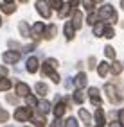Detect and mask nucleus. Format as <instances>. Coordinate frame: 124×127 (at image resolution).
<instances>
[{"mask_svg": "<svg viewBox=\"0 0 124 127\" xmlns=\"http://www.w3.org/2000/svg\"><path fill=\"white\" fill-rule=\"evenodd\" d=\"M104 93H106V97H108V100L112 104H121L124 100V90H122V86H115V84L108 82L104 86Z\"/></svg>", "mask_w": 124, "mask_h": 127, "instance_id": "1", "label": "nucleus"}, {"mask_svg": "<svg viewBox=\"0 0 124 127\" xmlns=\"http://www.w3.org/2000/svg\"><path fill=\"white\" fill-rule=\"evenodd\" d=\"M54 68H58V61L51 57V59H47V61L43 63V66H41V73H43L45 77H49L52 82L58 84V82L61 81V77H60V73H56V72H54Z\"/></svg>", "mask_w": 124, "mask_h": 127, "instance_id": "2", "label": "nucleus"}, {"mask_svg": "<svg viewBox=\"0 0 124 127\" xmlns=\"http://www.w3.org/2000/svg\"><path fill=\"white\" fill-rule=\"evenodd\" d=\"M97 14H99V20H103V22L117 23V13H115V9H113V5H110V4H106V5H103L101 9L97 11Z\"/></svg>", "mask_w": 124, "mask_h": 127, "instance_id": "3", "label": "nucleus"}, {"mask_svg": "<svg viewBox=\"0 0 124 127\" xmlns=\"http://www.w3.org/2000/svg\"><path fill=\"white\" fill-rule=\"evenodd\" d=\"M29 118H32V111L31 107H16L14 111V120L16 122H29Z\"/></svg>", "mask_w": 124, "mask_h": 127, "instance_id": "4", "label": "nucleus"}, {"mask_svg": "<svg viewBox=\"0 0 124 127\" xmlns=\"http://www.w3.org/2000/svg\"><path fill=\"white\" fill-rule=\"evenodd\" d=\"M51 4H49V2H45V0H38V2H36V11L41 14V16H43V18H51Z\"/></svg>", "mask_w": 124, "mask_h": 127, "instance_id": "5", "label": "nucleus"}, {"mask_svg": "<svg viewBox=\"0 0 124 127\" xmlns=\"http://www.w3.org/2000/svg\"><path fill=\"white\" fill-rule=\"evenodd\" d=\"M88 98H90V102H92L95 107H101L103 106V98H101V93H99L97 88H90L88 90Z\"/></svg>", "mask_w": 124, "mask_h": 127, "instance_id": "6", "label": "nucleus"}, {"mask_svg": "<svg viewBox=\"0 0 124 127\" xmlns=\"http://www.w3.org/2000/svg\"><path fill=\"white\" fill-rule=\"evenodd\" d=\"M2 61H4L5 64H14V63L20 61V54L14 52V50H7V52L2 54Z\"/></svg>", "mask_w": 124, "mask_h": 127, "instance_id": "7", "label": "nucleus"}, {"mask_svg": "<svg viewBox=\"0 0 124 127\" xmlns=\"http://www.w3.org/2000/svg\"><path fill=\"white\" fill-rule=\"evenodd\" d=\"M43 32H45L43 22H36L34 25H32V29H31V36H32V39H40L41 36H43Z\"/></svg>", "mask_w": 124, "mask_h": 127, "instance_id": "8", "label": "nucleus"}, {"mask_svg": "<svg viewBox=\"0 0 124 127\" xmlns=\"http://www.w3.org/2000/svg\"><path fill=\"white\" fill-rule=\"evenodd\" d=\"M14 90H16V95L18 97H27V95H31V88H29V84H25V82H16V86H14Z\"/></svg>", "mask_w": 124, "mask_h": 127, "instance_id": "9", "label": "nucleus"}, {"mask_svg": "<svg viewBox=\"0 0 124 127\" xmlns=\"http://www.w3.org/2000/svg\"><path fill=\"white\" fill-rule=\"evenodd\" d=\"M40 68V61H38V57H29L27 59V63H25V70L29 73H36Z\"/></svg>", "mask_w": 124, "mask_h": 127, "instance_id": "10", "label": "nucleus"}, {"mask_svg": "<svg viewBox=\"0 0 124 127\" xmlns=\"http://www.w3.org/2000/svg\"><path fill=\"white\" fill-rule=\"evenodd\" d=\"M52 111H54V116L58 118V116H63L65 115V111H67V104L65 102H61V100H56V106L52 107Z\"/></svg>", "mask_w": 124, "mask_h": 127, "instance_id": "11", "label": "nucleus"}, {"mask_svg": "<svg viewBox=\"0 0 124 127\" xmlns=\"http://www.w3.org/2000/svg\"><path fill=\"white\" fill-rule=\"evenodd\" d=\"M72 23H74V27H76V29L83 27V13L79 9H74V13H72Z\"/></svg>", "mask_w": 124, "mask_h": 127, "instance_id": "12", "label": "nucleus"}, {"mask_svg": "<svg viewBox=\"0 0 124 127\" xmlns=\"http://www.w3.org/2000/svg\"><path fill=\"white\" fill-rule=\"evenodd\" d=\"M86 81H88L86 73L85 72H79L76 75V79H74V86H76V88H85L86 86Z\"/></svg>", "mask_w": 124, "mask_h": 127, "instance_id": "13", "label": "nucleus"}, {"mask_svg": "<svg viewBox=\"0 0 124 127\" xmlns=\"http://www.w3.org/2000/svg\"><path fill=\"white\" fill-rule=\"evenodd\" d=\"M74 32H76L74 23L72 22H67V23H65V38H67V41H72L74 39Z\"/></svg>", "mask_w": 124, "mask_h": 127, "instance_id": "14", "label": "nucleus"}, {"mask_svg": "<svg viewBox=\"0 0 124 127\" xmlns=\"http://www.w3.org/2000/svg\"><path fill=\"white\" fill-rule=\"evenodd\" d=\"M95 124L97 125H106V115L103 111V106L95 109Z\"/></svg>", "mask_w": 124, "mask_h": 127, "instance_id": "15", "label": "nucleus"}, {"mask_svg": "<svg viewBox=\"0 0 124 127\" xmlns=\"http://www.w3.org/2000/svg\"><path fill=\"white\" fill-rule=\"evenodd\" d=\"M0 11L5 13V14H13L16 11V7L13 5V2H2L0 4Z\"/></svg>", "mask_w": 124, "mask_h": 127, "instance_id": "16", "label": "nucleus"}, {"mask_svg": "<svg viewBox=\"0 0 124 127\" xmlns=\"http://www.w3.org/2000/svg\"><path fill=\"white\" fill-rule=\"evenodd\" d=\"M56 31H58V27H56V25H49V27H45L43 38H45V39H52V38L56 36Z\"/></svg>", "mask_w": 124, "mask_h": 127, "instance_id": "17", "label": "nucleus"}, {"mask_svg": "<svg viewBox=\"0 0 124 127\" xmlns=\"http://www.w3.org/2000/svg\"><path fill=\"white\" fill-rule=\"evenodd\" d=\"M108 68H110V64L106 63V61H101L95 70H97V73L101 75V77H106V73H108Z\"/></svg>", "mask_w": 124, "mask_h": 127, "instance_id": "18", "label": "nucleus"}, {"mask_svg": "<svg viewBox=\"0 0 124 127\" xmlns=\"http://www.w3.org/2000/svg\"><path fill=\"white\" fill-rule=\"evenodd\" d=\"M83 100H85L83 88H76V91H74V102H76V104H83Z\"/></svg>", "mask_w": 124, "mask_h": 127, "instance_id": "19", "label": "nucleus"}, {"mask_svg": "<svg viewBox=\"0 0 124 127\" xmlns=\"http://www.w3.org/2000/svg\"><path fill=\"white\" fill-rule=\"evenodd\" d=\"M79 118L83 120L85 125H90V122H92V116H90V113L86 111V109H79Z\"/></svg>", "mask_w": 124, "mask_h": 127, "instance_id": "20", "label": "nucleus"}, {"mask_svg": "<svg viewBox=\"0 0 124 127\" xmlns=\"http://www.w3.org/2000/svg\"><path fill=\"white\" fill-rule=\"evenodd\" d=\"M122 68H124V66H122V63L115 61V59H113V63L110 64V70H112V73H113V75H119V73L122 72Z\"/></svg>", "mask_w": 124, "mask_h": 127, "instance_id": "21", "label": "nucleus"}, {"mask_svg": "<svg viewBox=\"0 0 124 127\" xmlns=\"http://www.w3.org/2000/svg\"><path fill=\"white\" fill-rule=\"evenodd\" d=\"M34 90H36V93H38L40 97H45V95H47V91H49V88L45 86L43 82H36V86H34Z\"/></svg>", "mask_w": 124, "mask_h": 127, "instance_id": "22", "label": "nucleus"}, {"mask_svg": "<svg viewBox=\"0 0 124 127\" xmlns=\"http://www.w3.org/2000/svg\"><path fill=\"white\" fill-rule=\"evenodd\" d=\"M49 111H51V104H49L47 100H41V102L38 104V113H43V115H47Z\"/></svg>", "mask_w": 124, "mask_h": 127, "instance_id": "23", "label": "nucleus"}, {"mask_svg": "<svg viewBox=\"0 0 124 127\" xmlns=\"http://www.w3.org/2000/svg\"><path fill=\"white\" fill-rule=\"evenodd\" d=\"M104 29H106L104 23H95L94 25V36H103L104 34Z\"/></svg>", "mask_w": 124, "mask_h": 127, "instance_id": "24", "label": "nucleus"}, {"mask_svg": "<svg viewBox=\"0 0 124 127\" xmlns=\"http://www.w3.org/2000/svg\"><path fill=\"white\" fill-rule=\"evenodd\" d=\"M18 29H20V32H22V36H23V38H29L31 31H29V27H27V23H25V22H20V23H18Z\"/></svg>", "mask_w": 124, "mask_h": 127, "instance_id": "25", "label": "nucleus"}, {"mask_svg": "<svg viewBox=\"0 0 124 127\" xmlns=\"http://www.w3.org/2000/svg\"><path fill=\"white\" fill-rule=\"evenodd\" d=\"M13 86V82L9 79H0V91H7V90H11Z\"/></svg>", "mask_w": 124, "mask_h": 127, "instance_id": "26", "label": "nucleus"}, {"mask_svg": "<svg viewBox=\"0 0 124 127\" xmlns=\"http://www.w3.org/2000/svg\"><path fill=\"white\" fill-rule=\"evenodd\" d=\"M32 124H34V125H45V115L40 113L38 116H34V118H32Z\"/></svg>", "mask_w": 124, "mask_h": 127, "instance_id": "27", "label": "nucleus"}, {"mask_svg": "<svg viewBox=\"0 0 124 127\" xmlns=\"http://www.w3.org/2000/svg\"><path fill=\"white\" fill-rule=\"evenodd\" d=\"M68 11H72V5L68 4V5H63L61 9H60V13H58V16H60V18H65V16L68 14Z\"/></svg>", "mask_w": 124, "mask_h": 127, "instance_id": "28", "label": "nucleus"}, {"mask_svg": "<svg viewBox=\"0 0 124 127\" xmlns=\"http://www.w3.org/2000/svg\"><path fill=\"white\" fill-rule=\"evenodd\" d=\"M104 38H108V39H112V38H115V31H113V27H110V25H106V29H104V34H103Z\"/></svg>", "mask_w": 124, "mask_h": 127, "instance_id": "29", "label": "nucleus"}, {"mask_svg": "<svg viewBox=\"0 0 124 127\" xmlns=\"http://www.w3.org/2000/svg\"><path fill=\"white\" fill-rule=\"evenodd\" d=\"M97 18H99V14H97V13H92V11H90L88 18H86V23H88V25H95Z\"/></svg>", "mask_w": 124, "mask_h": 127, "instance_id": "30", "label": "nucleus"}, {"mask_svg": "<svg viewBox=\"0 0 124 127\" xmlns=\"http://www.w3.org/2000/svg\"><path fill=\"white\" fill-rule=\"evenodd\" d=\"M104 54H106V57L115 59V48H113V47H110V45H106V47H104Z\"/></svg>", "mask_w": 124, "mask_h": 127, "instance_id": "31", "label": "nucleus"}, {"mask_svg": "<svg viewBox=\"0 0 124 127\" xmlns=\"http://www.w3.org/2000/svg\"><path fill=\"white\" fill-rule=\"evenodd\" d=\"M25 98H27V106H31V107H38V104H40V102L36 100V97H32V95H27Z\"/></svg>", "mask_w": 124, "mask_h": 127, "instance_id": "32", "label": "nucleus"}, {"mask_svg": "<svg viewBox=\"0 0 124 127\" xmlns=\"http://www.w3.org/2000/svg\"><path fill=\"white\" fill-rule=\"evenodd\" d=\"M49 4H51L52 5V9H61V7H63V0H49Z\"/></svg>", "mask_w": 124, "mask_h": 127, "instance_id": "33", "label": "nucleus"}, {"mask_svg": "<svg viewBox=\"0 0 124 127\" xmlns=\"http://www.w3.org/2000/svg\"><path fill=\"white\" fill-rule=\"evenodd\" d=\"M83 5H85V9H86V11H94L95 2H94V0H83Z\"/></svg>", "mask_w": 124, "mask_h": 127, "instance_id": "34", "label": "nucleus"}, {"mask_svg": "<svg viewBox=\"0 0 124 127\" xmlns=\"http://www.w3.org/2000/svg\"><path fill=\"white\" fill-rule=\"evenodd\" d=\"M63 125H67V127H77V122H76V118H74V116H70V118L65 120Z\"/></svg>", "mask_w": 124, "mask_h": 127, "instance_id": "35", "label": "nucleus"}, {"mask_svg": "<svg viewBox=\"0 0 124 127\" xmlns=\"http://www.w3.org/2000/svg\"><path fill=\"white\" fill-rule=\"evenodd\" d=\"M7 118H9V115H7V111H5V109H2V107H0V124L7 122Z\"/></svg>", "mask_w": 124, "mask_h": 127, "instance_id": "36", "label": "nucleus"}, {"mask_svg": "<svg viewBox=\"0 0 124 127\" xmlns=\"http://www.w3.org/2000/svg\"><path fill=\"white\" fill-rule=\"evenodd\" d=\"M88 68L90 70H94L95 68V57L92 56V57H88Z\"/></svg>", "mask_w": 124, "mask_h": 127, "instance_id": "37", "label": "nucleus"}, {"mask_svg": "<svg viewBox=\"0 0 124 127\" xmlns=\"http://www.w3.org/2000/svg\"><path fill=\"white\" fill-rule=\"evenodd\" d=\"M119 124L124 125V109H121V111H119Z\"/></svg>", "mask_w": 124, "mask_h": 127, "instance_id": "38", "label": "nucleus"}, {"mask_svg": "<svg viewBox=\"0 0 124 127\" xmlns=\"http://www.w3.org/2000/svg\"><path fill=\"white\" fill-rule=\"evenodd\" d=\"M7 102H11V104H16V97H13V95H7Z\"/></svg>", "mask_w": 124, "mask_h": 127, "instance_id": "39", "label": "nucleus"}, {"mask_svg": "<svg viewBox=\"0 0 124 127\" xmlns=\"http://www.w3.org/2000/svg\"><path fill=\"white\" fill-rule=\"evenodd\" d=\"M0 75H2V77L7 75V68H5V66H0Z\"/></svg>", "mask_w": 124, "mask_h": 127, "instance_id": "40", "label": "nucleus"}, {"mask_svg": "<svg viewBox=\"0 0 124 127\" xmlns=\"http://www.w3.org/2000/svg\"><path fill=\"white\" fill-rule=\"evenodd\" d=\"M77 4H79V0H70V5H72V9H76V7H77Z\"/></svg>", "mask_w": 124, "mask_h": 127, "instance_id": "41", "label": "nucleus"}, {"mask_svg": "<svg viewBox=\"0 0 124 127\" xmlns=\"http://www.w3.org/2000/svg\"><path fill=\"white\" fill-rule=\"evenodd\" d=\"M121 7H122V9H124V0H122V2H121Z\"/></svg>", "mask_w": 124, "mask_h": 127, "instance_id": "42", "label": "nucleus"}, {"mask_svg": "<svg viewBox=\"0 0 124 127\" xmlns=\"http://www.w3.org/2000/svg\"><path fill=\"white\" fill-rule=\"evenodd\" d=\"M20 2H22V4H25V2H29V0H20Z\"/></svg>", "mask_w": 124, "mask_h": 127, "instance_id": "43", "label": "nucleus"}, {"mask_svg": "<svg viewBox=\"0 0 124 127\" xmlns=\"http://www.w3.org/2000/svg\"><path fill=\"white\" fill-rule=\"evenodd\" d=\"M4 2H14V0H4Z\"/></svg>", "mask_w": 124, "mask_h": 127, "instance_id": "44", "label": "nucleus"}, {"mask_svg": "<svg viewBox=\"0 0 124 127\" xmlns=\"http://www.w3.org/2000/svg\"><path fill=\"white\" fill-rule=\"evenodd\" d=\"M0 25H2V18H0Z\"/></svg>", "mask_w": 124, "mask_h": 127, "instance_id": "45", "label": "nucleus"}]
</instances>
